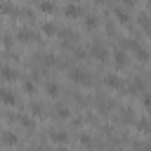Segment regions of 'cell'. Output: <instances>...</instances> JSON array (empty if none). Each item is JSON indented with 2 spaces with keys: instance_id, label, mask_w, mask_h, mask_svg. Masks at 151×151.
I'll return each mask as SVG.
<instances>
[{
  "instance_id": "1",
  "label": "cell",
  "mask_w": 151,
  "mask_h": 151,
  "mask_svg": "<svg viewBox=\"0 0 151 151\" xmlns=\"http://www.w3.org/2000/svg\"><path fill=\"white\" fill-rule=\"evenodd\" d=\"M90 52H92V54H94L99 61H106V59H109V52L104 50V45H101L99 40H94V42L90 45Z\"/></svg>"
},
{
  "instance_id": "2",
  "label": "cell",
  "mask_w": 151,
  "mask_h": 151,
  "mask_svg": "<svg viewBox=\"0 0 151 151\" xmlns=\"http://www.w3.org/2000/svg\"><path fill=\"white\" fill-rule=\"evenodd\" d=\"M71 80H76V83H80V85H90V83H92L90 76H87L83 68H73V71H71Z\"/></svg>"
},
{
  "instance_id": "3",
  "label": "cell",
  "mask_w": 151,
  "mask_h": 151,
  "mask_svg": "<svg viewBox=\"0 0 151 151\" xmlns=\"http://www.w3.org/2000/svg\"><path fill=\"white\" fill-rule=\"evenodd\" d=\"M17 38H19V42H33V40H38V35H35L31 28H19Z\"/></svg>"
},
{
  "instance_id": "4",
  "label": "cell",
  "mask_w": 151,
  "mask_h": 151,
  "mask_svg": "<svg viewBox=\"0 0 151 151\" xmlns=\"http://www.w3.org/2000/svg\"><path fill=\"white\" fill-rule=\"evenodd\" d=\"M97 109H99V113H111L113 101H111V99H106V97H97Z\"/></svg>"
},
{
  "instance_id": "5",
  "label": "cell",
  "mask_w": 151,
  "mask_h": 151,
  "mask_svg": "<svg viewBox=\"0 0 151 151\" xmlns=\"http://www.w3.org/2000/svg\"><path fill=\"white\" fill-rule=\"evenodd\" d=\"M17 142H19V137L14 132H2L0 134V144H5V146H14Z\"/></svg>"
},
{
  "instance_id": "6",
  "label": "cell",
  "mask_w": 151,
  "mask_h": 151,
  "mask_svg": "<svg viewBox=\"0 0 151 151\" xmlns=\"http://www.w3.org/2000/svg\"><path fill=\"white\" fill-rule=\"evenodd\" d=\"M0 101H5V104H9V106H14V104H17V97H14V92H9V90L0 87Z\"/></svg>"
},
{
  "instance_id": "7",
  "label": "cell",
  "mask_w": 151,
  "mask_h": 151,
  "mask_svg": "<svg viewBox=\"0 0 151 151\" xmlns=\"http://www.w3.org/2000/svg\"><path fill=\"white\" fill-rule=\"evenodd\" d=\"M113 64H116L118 68H125V66H127V54H125L123 50H118V52L113 54Z\"/></svg>"
},
{
  "instance_id": "8",
  "label": "cell",
  "mask_w": 151,
  "mask_h": 151,
  "mask_svg": "<svg viewBox=\"0 0 151 151\" xmlns=\"http://www.w3.org/2000/svg\"><path fill=\"white\" fill-rule=\"evenodd\" d=\"M0 78H2V80H17L19 73H17L14 68H9V66H2V68H0Z\"/></svg>"
},
{
  "instance_id": "9",
  "label": "cell",
  "mask_w": 151,
  "mask_h": 151,
  "mask_svg": "<svg viewBox=\"0 0 151 151\" xmlns=\"http://www.w3.org/2000/svg\"><path fill=\"white\" fill-rule=\"evenodd\" d=\"M104 83H106L109 87H113V90H120V87H123V83H120V78H118V76H113V73H109V76L104 78Z\"/></svg>"
},
{
  "instance_id": "10",
  "label": "cell",
  "mask_w": 151,
  "mask_h": 151,
  "mask_svg": "<svg viewBox=\"0 0 151 151\" xmlns=\"http://www.w3.org/2000/svg\"><path fill=\"white\" fill-rule=\"evenodd\" d=\"M50 139H52V142H59V144H64V142L68 139V134H66L64 130H50Z\"/></svg>"
},
{
  "instance_id": "11",
  "label": "cell",
  "mask_w": 151,
  "mask_h": 151,
  "mask_svg": "<svg viewBox=\"0 0 151 151\" xmlns=\"http://www.w3.org/2000/svg\"><path fill=\"white\" fill-rule=\"evenodd\" d=\"M38 7H40V12H45V14H54V12H57V5L50 2V0H40Z\"/></svg>"
},
{
  "instance_id": "12",
  "label": "cell",
  "mask_w": 151,
  "mask_h": 151,
  "mask_svg": "<svg viewBox=\"0 0 151 151\" xmlns=\"http://www.w3.org/2000/svg\"><path fill=\"white\" fill-rule=\"evenodd\" d=\"M64 14H66L68 19H76V17H80L83 12H80V7H78V5H66V7H64Z\"/></svg>"
},
{
  "instance_id": "13",
  "label": "cell",
  "mask_w": 151,
  "mask_h": 151,
  "mask_svg": "<svg viewBox=\"0 0 151 151\" xmlns=\"http://www.w3.org/2000/svg\"><path fill=\"white\" fill-rule=\"evenodd\" d=\"M113 14L118 17V21H120L123 26H127V24H130V14H127L125 9H120V7H116V9H113Z\"/></svg>"
},
{
  "instance_id": "14",
  "label": "cell",
  "mask_w": 151,
  "mask_h": 151,
  "mask_svg": "<svg viewBox=\"0 0 151 151\" xmlns=\"http://www.w3.org/2000/svg\"><path fill=\"white\" fill-rule=\"evenodd\" d=\"M40 31H42L45 35H57V26H54L52 21H45V24L40 26Z\"/></svg>"
},
{
  "instance_id": "15",
  "label": "cell",
  "mask_w": 151,
  "mask_h": 151,
  "mask_svg": "<svg viewBox=\"0 0 151 151\" xmlns=\"http://www.w3.org/2000/svg\"><path fill=\"white\" fill-rule=\"evenodd\" d=\"M130 92H144V83H142V78H134L132 83H130Z\"/></svg>"
},
{
  "instance_id": "16",
  "label": "cell",
  "mask_w": 151,
  "mask_h": 151,
  "mask_svg": "<svg viewBox=\"0 0 151 151\" xmlns=\"http://www.w3.org/2000/svg\"><path fill=\"white\" fill-rule=\"evenodd\" d=\"M0 12H5V14H12V17H17V7H12L7 0H2L0 2Z\"/></svg>"
},
{
  "instance_id": "17",
  "label": "cell",
  "mask_w": 151,
  "mask_h": 151,
  "mask_svg": "<svg viewBox=\"0 0 151 151\" xmlns=\"http://www.w3.org/2000/svg\"><path fill=\"white\" fill-rule=\"evenodd\" d=\"M139 26H142V28H144V31L151 35V19H149L146 14H139Z\"/></svg>"
},
{
  "instance_id": "18",
  "label": "cell",
  "mask_w": 151,
  "mask_h": 151,
  "mask_svg": "<svg viewBox=\"0 0 151 151\" xmlns=\"http://www.w3.org/2000/svg\"><path fill=\"white\" fill-rule=\"evenodd\" d=\"M45 92H47L50 97H57V94H59V85H57V83H45Z\"/></svg>"
},
{
  "instance_id": "19",
  "label": "cell",
  "mask_w": 151,
  "mask_h": 151,
  "mask_svg": "<svg viewBox=\"0 0 151 151\" xmlns=\"http://www.w3.org/2000/svg\"><path fill=\"white\" fill-rule=\"evenodd\" d=\"M85 26H87V28H94V26H99V17H94V14H87V17H85Z\"/></svg>"
},
{
  "instance_id": "20",
  "label": "cell",
  "mask_w": 151,
  "mask_h": 151,
  "mask_svg": "<svg viewBox=\"0 0 151 151\" xmlns=\"http://www.w3.org/2000/svg\"><path fill=\"white\" fill-rule=\"evenodd\" d=\"M52 113H54L57 118H68V116H71L66 106H54V111H52Z\"/></svg>"
},
{
  "instance_id": "21",
  "label": "cell",
  "mask_w": 151,
  "mask_h": 151,
  "mask_svg": "<svg viewBox=\"0 0 151 151\" xmlns=\"http://www.w3.org/2000/svg\"><path fill=\"white\" fill-rule=\"evenodd\" d=\"M21 87H24V92H26V94H33V92H35V83H33V80H24V83H21Z\"/></svg>"
},
{
  "instance_id": "22",
  "label": "cell",
  "mask_w": 151,
  "mask_h": 151,
  "mask_svg": "<svg viewBox=\"0 0 151 151\" xmlns=\"http://www.w3.org/2000/svg\"><path fill=\"white\" fill-rule=\"evenodd\" d=\"M120 120H123V123H132V120H134L132 111H130V109H123V111H120Z\"/></svg>"
},
{
  "instance_id": "23",
  "label": "cell",
  "mask_w": 151,
  "mask_h": 151,
  "mask_svg": "<svg viewBox=\"0 0 151 151\" xmlns=\"http://www.w3.org/2000/svg\"><path fill=\"white\" fill-rule=\"evenodd\" d=\"M31 111H33V116H42V111H45V106H42L40 101H33V104H31Z\"/></svg>"
},
{
  "instance_id": "24",
  "label": "cell",
  "mask_w": 151,
  "mask_h": 151,
  "mask_svg": "<svg viewBox=\"0 0 151 151\" xmlns=\"http://www.w3.org/2000/svg\"><path fill=\"white\" fill-rule=\"evenodd\" d=\"M78 139H80V144H83V146H94L92 137H90V134H85V132H80V137H78Z\"/></svg>"
},
{
  "instance_id": "25",
  "label": "cell",
  "mask_w": 151,
  "mask_h": 151,
  "mask_svg": "<svg viewBox=\"0 0 151 151\" xmlns=\"http://www.w3.org/2000/svg\"><path fill=\"white\" fill-rule=\"evenodd\" d=\"M137 130H142V132H151V125H149V120H137Z\"/></svg>"
},
{
  "instance_id": "26",
  "label": "cell",
  "mask_w": 151,
  "mask_h": 151,
  "mask_svg": "<svg viewBox=\"0 0 151 151\" xmlns=\"http://www.w3.org/2000/svg\"><path fill=\"white\" fill-rule=\"evenodd\" d=\"M19 120H21V125H24V127H28V130H33V127H35V123H33L28 116H21Z\"/></svg>"
},
{
  "instance_id": "27",
  "label": "cell",
  "mask_w": 151,
  "mask_h": 151,
  "mask_svg": "<svg viewBox=\"0 0 151 151\" xmlns=\"http://www.w3.org/2000/svg\"><path fill=\"white\" fill-rule=\"evenodd\" d=\"M144 109L151 113V94H144Z\"/></svg>"
},
{
  "instance_id": "28",
  "label": "cell",
  "mask_w": 151,
  "mask_h": 151,
  "mask_svg": "<svg viewBox=\"0 0 151 151\" xmlns=\"http://www.w3.org/2000/svg\"><path fill=\"white\" fill-rule=\"evenodd\" d=\"M2 45L9 50V47H12V38H9V35H5V38H2Z\"/></svg>"
},
{
  "instance_id": "29",
  "label": "cell",
  "mask_w": 151,
  "mask_h": 151,
  "mask_svg": "<svg viewBox=\"0 0 151 151\" xmlns=\"http://www.w3.org/2000/svg\"><path fill=\"white\" fill-rule=\"evenodd\" d=\"M94 2H104V0H94Z\"/></svg>"
},
{
  "instance_id": "30",
  "label": "cell",
  "mask_w": 151,
  "mask_h": 151,
  "mask_svg": "<svg viewBox=\"0 0 151 151\" xmlns=\"http://www.w3.org/2000/svg\"><path fill=\"white\" fill-rule=\"evenodd\" d=\"M59 151H64V149H59Z\"/></svg>"
},
{
  "instance_id": "31",
  "label": "cell",
  "mask_w": 151,
  "mask_h": 151,
  "mask_svg": "<svg viewBox=\"0 0 151 151\" xmlns=\"http://www.w3.org/2000/svg\"><path fill=\"white\" fill-rule=\"evenodd\" d=\"M149 5H151V0H149Z\"/></svg>"
}]
</instances>
